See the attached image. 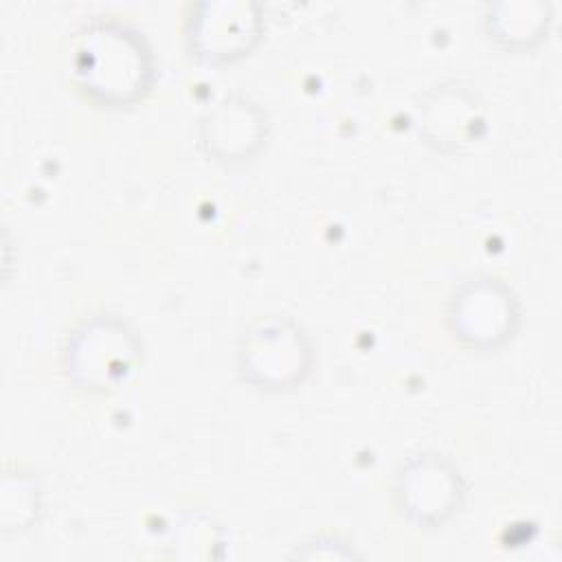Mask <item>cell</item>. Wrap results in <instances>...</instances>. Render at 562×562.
Returning <instances> with one entry per match:
<instances>
[{
    "instance_id": "cell-3",
    "label": "cell",
    "mask_w": 562,
    "mask_h": 562,
    "mask_svg": "<svg viewBox=\"0 0 562 562\" xmlns=\"http://www.w3.org/2000/svg\"><path fill=\"white\" fill-rule=\"evenodd\" d=\"M459 305H465V307L483 314V316H476V318H470V321L457 325L461 336L470 338L472 342H490V340L503 336L507 325L485 316L490 310L507 305V296L501 294L494 285H474L463 296H459Z\"/></svg>"
},
{
    "instance_id": "cell-1",
    "label": "cell",
    "mask_w": 562,
    "mask_h": 562,
    "mask_svg": "<svg viewBox=\"0 0 562 562\" xmlns=\"http://www.w3.org/2000/svg\"><path fill=\"white\" fill-rule=\"evenodd\" d=\"M90 35L77 55V72L83 86L108 101L134 97L147 72L138 42L110 29H97Z\"/></svg>"
},
{
    "instance_id": "cell-2",
    "label": "cell",
    "mask_w": 562,
    "mask_h": 562,
    "mask_svg": "<svg viewBox=\"0 0 562 562\" xmlns=\"http://www.w3.org/2000/svg\"><path fill=\"white\" fill-rule=\"evenodd\" d=\"M301 336L283 321L259 323L250 331L248 345L241 351L244 367H246L244 371H248L252 380L268 382V384H285L290 380H296L299 373L305 369L307 349L283 351V353H277V351L292 345Z\"/></svg>"
}]
</instances>
